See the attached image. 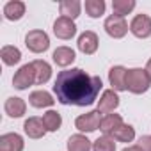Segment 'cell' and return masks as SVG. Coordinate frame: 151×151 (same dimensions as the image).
Masks as SVG:
<instances>
[{
    "mask_svg": "<svg viewBox=\"0 0 151 151\" xmlns=\"http://www.w3.org/2000/svg\"><path fill=\"white\" fill-rule=\"evenodd\" d=\"M101 78L87 75L80 68L60 71L53 84V93L62 105H93L101 91Z\"/></svg>",
    "mask_w": 151,
    "mask_h": 151,
    "instance_id": "cell-1",
    "label": "cell"
},
{
    "mask_svg": "<svg viewBox=\"0 0 151 151\" xmlns=\"http://www.w3.org/2000/svg\"><path fill=\"white\" fill-rule=\"evenodd\" d=\"M151 86V77L149 73L142 68H133L128 69L126 73V89L133 94H142L149 89Z\"/></svg>",
    "mask_w": 151,
    "mask_h": 151,
    "instance_id": "cell-2",
    "label": "cell"
},
{
    "mask_svg": "<svg viewBox=\"0 0 151 151\" xmlns=\"http://www.w3.org/2000/svg\"><path fill=\"white\" fill-rule=\"evenodd\" d=\"M25 45L30 52L34 53H43L48 50L50 46V39H48V34L45 30H30L27 36H25Z\"/></svg>",
    "mask_w": 151,
    "mask_h": 151,
    "instance_id": "cell-3",
    "label": "cell"
},
{
    "mask_svg": "<svg viewBox=\"0 0 151 151\" xmlns=\"http://www.w3.org/2000/svg\"><path fill=\"white\" fill-rule=\"evenodd\" d=\"M36 84V71H34V66L32 62L29 64H23L16 73H14V78H13V86L20 91L27 89L29 86Z\"/></svg>",
    "mask_w": 151,
    "mask_h": 151,
    "instance_id": "cell-4",
    "label": "cell"
},
{
    "mask_svg": "<svg viewBox=\"0 0 151 151\" xmlns=\"http://www.w3.org/2000/svg\"><path fill=\"white\" fill-rule=\"evenodd\" d=\"M105 30H107V34L110 36V37H114V39H119V37H124L126 36V32H128V23H126V20L123 18V16H119V14H110L107 20H105Z\"/></svg>",
    "mask_w": 151,
    "mask_h": 151,
    "instance_id": "cell-5",
    "label": "cell"
},
{
    "mask_svg": "<svg viewBox=\"0 0 151 151\" xmlns=\"http://www.w3.org/2000/svg\"><path fill=\"white\" fill-rule=\"evenodd\" d=\"M130 32L139 39L149 37L151 36V18L147 14H137L130 22Z\"/></svg>",
    "mask_w": 151,
    "mask_h": 151,
    "instance_id": "cell-6",
    "label": "cell"
},
{
    "mask_svg": "<svg viewBox=\"0 0 151 151\" xmlns=\"http://www.w3.org/2000/svg\"><path fill=\"white\" fill-rule=\"evenodd\" d=\"M100 110H93V112H87V114H82L75 119V126H77L80 132H94L100 128V123H101V117H100Z\"/></svg>",
    "mask_w": 151,
    "mask_h": 151,
    "instance_id": "cell-7",
    "label": "cell"
},
{
    "mask_svg": "<svg viewBox=\"0 0 151 151\" xmlns=\"http://www.w3.org/2000/svg\"><path fill=\"white\" fill-rule=\"evenodd\" d=\"M53 34L59 37V39H71L75 34H77V25H75L73 20L69 18H57L55 23H53Z\"/></svg>",
    "mask_w": 151,
    "mask_h": 151,
    "instance_id": "cell-8",
    "label": "cell"
},
{
    "mask_svg": "<svg viewBox=\"0 0 151 151\" xmlns=\"http://www.w3.org/2000/svg\"><path fill=\"white\" fill-rule=\"evenodd\" d=\"M77 45H78V50H80L82 53L91 55V53H94V52L98 50L100 41H98V36H96L93 30H86L84 34H80Z\"/></svg>",
    "mask_w": 151,
    "mask_h": 151,
    "instance_id": "cell-9",
    "label": "cell"
},
{
    "mask_svg": "<svg viewBox=\"0 0 151 151\" xmlns=\"http://www.w3.org/2000/svg\"><path fill=\"white\" fill-rule=\"evenodd\" d=\"M117 105H119V96L116 94L114 89H109L101 94V98L98 101V110L101 114H110L117 109Z\"/></svg>",
    "mask_w": 151,
    "mask_h": 151,
    "instance_id": "cell-10",
    "label": "cell"
},
{
    "mask_svg": "<svg viewBox=\"0 0 151 151\" xmlns=\"http://www.w3.org/2000/svg\"><path fill=\"white\" fill-rule=\"evenodd\" d=\"M126 73L128 69L123 66H114L109 71V80L114 91H126Z\"/></svg>",
    "mask_w": 151,
    "mask_h": 151,
    "instance_id": "cell-11",
    "label": "cell"
},
{
    "mask_svg": "<svg viewBox=\"0 0 151 151\" xmlns=\"http://www.w3.org/2000/svg\"><path fill=\"white\" fill-rule=\"evenodd\" d=\"M0 151H23V139L18 133H4L0 137Z\"/></svg>",
    "mask_w": 151,
    "mask_h": 151,
    "instance_id": "cell-12",
    "label": "cell"
},
{
    "mask_svg": "<svg viewBox=\"0 0 151 151\" xmlns=\"http://www.w3.org/2000/svg\"><path fill=\"white\" fill-rule=\"evenodd\" d=\"M23 130H25V133L30 139H41L46 133V128L43 124V119H39V117H29L25 121V124H23Z\"/></svg>",
    "mask_w": 151,
    "mask_h": 151,
    "instance_id": "cell-13",
    "label": "cell"
},
{
    "mask_svg": "<svg viewBox=\"0 0 151 151\" xmlns=\"http://www.w3.org/2000/svg\"><path fill=\"white\" fill-rule=\"evenodd\" d=\"M4 110H6V114L9 117H22L25 114V110H27V105H25V101L22 98L13 96V98H7V101L4 105Z\"/></svg>",
    "mask_w": 151,
    "mask_h": 151,
    "instance_id": "cell-14",
    "label": "cell"
},
{
    "mask_svg": "<svg viewBox=\"0 0 151 151\" xmlns=\"http://www.w3.org/2000/svg\"><path fill=\"white\" fill-rule=\"evenodd\" d=\"M32 66H34V71H36V84L37 86L46 84L50 80V77H52V68H50V64L46 60L37 59V60L32 62Z\"/></svg>",
    "mask_w": 151,
    "mask_h": 151,
    "instance_id": "cell-15",
    "label": "cell"
},
{
    "mask_svg": "<svg viewBox=\"0 0 151 151\" xmlns=\"http://www.w3.org/2000/svg\"><path fill=\"white\" fill-rule=\"evenodd\" d=\"M52 57H53V62H55L57 66L66 68V66L73 64V60H75V52H73L69 46H59V48L53 52Z\"/></svg>",
    "mask_w": 151,
    "mask_h": 151,
    "instance_id": "cell-16",
    "label": "cell"
},
{
    "mask_svg": "<svg viewBox=\"0 0 151 151\" xmlns=\"http://www.w3.org/2000/svg\"><path fill=\"white\" fill-rule=\"evenodd\" d=\"M23 14H25V4L20 2V0H11V2L4 6V16L11 22L20 20Z\"/></svg>",
    "mask_w": 151,
    "mask_h": 151,
    "instance_id": "cell-17",
    "label": "cell"
},
{
    "mask_svg": "<svg viewBox=\"0 0 151 151\" xmlns=\"http://www.w3.org/2000/svg\"><path fill=\"white\" fill-rule=\"evenodd\" d=\"M91 149H93V144L86 135L77 133L68 139V151H91Z\"/></svg>",
    "mask_w": 151,
    "mask_h": 151,
    "instance_id": "cell-18",
    "label": "cell"
},
{
    "mask_svg": "<svg viewBox=\"0 0 151 151\" xmlns=\"http://www.w3.org/2000/svg\"><path fill=\"white\" fill-rule=\"evenodd\" d=\"M59 9H60V14L64 18H69V20H75L78 14H80V9H82V4L78 0H62L59 4Z\"/></svg>",
    "mask_w": 151,
    "mask_h": 151,
    "instance_id": "cell-19",
    "label": "cell"
},
{
    "mask_svg": "<svg viewBox=\"0 0 151 151\" xmlns=\"http://www.w3.org/2000/svg\"><path fill=\"white\" fill-rule=\"evenodd\" d=\"M29 101H30V105L36 107V109L52 107V105L55 103V100L52 98V94L46 93V91H34V93L29 96Z\"/></svg>",
    "mask_w": 151,
    "mask_h": 151,
    "instance_id": "cell-20",
    "label": "cell"
},
{
    "mask_svg": "<svg viewBox=\"0 0 151 151\" xmlns=\"http://www.w3.org/2000/svg\"><path fill=\"white\" fill-rule=\"evenodd\" d=\"M121 124H123V119H121L119 114H107V116L101 119V123H100V130H101L105 135H110V133H112L114 130H117Z\"/></svg>",
    "mask_w": 151,
    "mask_h": 151,
    "instance_id": "cell-21",
    "label": "cell"
},
{
    "mask_svg": "<svg viewBox=\"0 0 151 151\" xmlns=\"http://www.w3.org/2000/svg\"><path fill=\"white\" fill-rule=\"evenodd\" d=\"M0 57H2L4 64H7V66H14V64L20 62V59H22V52H20L16 46L7 45V46H4L2 50H0Z\"/></svg>",
    "mask_w": 151,
    "mask_h": 151,
    "instance_id": "cell-22",
    "label": "cell"
},
{
    "mask_svg": "<svg viewBox=\"0 0 151 151\" xmlns=\"http://www.w3.org/2000/svg\"><path fill=\"white\" fill-rule=\"evenodd\" d=\"M43 124L46 128V132H57L62 124V117L59 112L55 110H48L45 116H43Z\"/></svg>",
    "mask_w": 151,
    "mask_h": 151,
    "instance_id": "cell-23",
    "label": "cell"
},
{
    "mask_svg": "<svg viewBox=\"0 0 151 151\" xmlns=\"http://www.w3.org/2000/svg\"><path fill=\"white\" fill-rule=\"evenodd\" d=\"M112 139H116V140H119V142H132L133 139H135V130H133V126H130V124H121L117 130H114L112 133Z\"/></svg>",
    "mask_w": 151,
    "mask_h": 151,
    "instance_id": "cell-24",
    "label": "cell"
},
{
    "mask_svg": "<svg viewBox=\"0 0 151 151\" xmlns=\"http://www.w3.org/2000/svg\"><path fill=\"white\" fill-rule=\"evenodd\" d=\"M84 7H86V13L91 16V18H100L103 13H105V2L103 0H86V4H84Z\"/></svg>",
    "mask_w": 151,
    "mask_h": 151,
    "instance_id": "cell-25",
    "label": "cell"
},
{
    "mask_svg": "<svg viewBox=\"0 0 151 151\" xmlns=\"http://www.w3.org/2000/svg\"><path fill=\"white\" fill-rule=\"evenodd\" d=\"M93 151H116V142L110 135L98 137L93 142Z\"/></svg>",
    "mask_w": 151,
    "mask_h": 151,
    "instance_id": "cell-26",
    "label": "cell"
},
{
    "mask_svg": "<svg viewBox=\"0 0 151 151\" xmlns=\"http://www.w3.org/2000/svg\"><path fill=\"white\" fill-rule=\"evenodd\" d=\"M112 9H114V14H119L124 18V14H128L135 9V2L133 0H114Z\"/></svg>",
    "mask_w": 151,
    "mask_h": 151,
    "instance_id": "cell-27",
    "label": "cell"
},
{
    "mask_svg": "<svg viewBox=\"0 0 151 151\" xmlns=\"http://www.w3.org/2000/svg\"><path fill=\"white\" fill-rule=\"evenodd\" d=\"M137 146H139L142 151H151V135H142Z\"/></svg>",
    "mask_w": 151,
    "mask_h": 151,
    "instance_id": "cell-28",
    "label": "cell"
},
{
    "mask_svg": "<svg viewBox=\"0 0 151 151\" xmlns=\"http://www.w3.org/2000/svg\"><path fill=\"white\" fill-rule=\"evenodd\" d=\"M123 151H142L139 146H128V147H124Z\"/></svg>",
    "mask_w": 151,
    "mask_h": 151,
    "instance_id": "cell-29",
    "label": "cell"
},
{
    "mask_svg": "<svg viewBox=\"0 0 151 151\" xmlns=\"http://www.w3.org/2000/svg\"><path fill=\"white\" fill-rule=\"evenodd\" d=\"M146 71L149 73V77H151V59L147 60V64H146Z\"/></svg>",
    "mask_w": 151,
    "mask_h": 151,
    "instance_id": "cell-30",
    "label": "cell"
}]
</instances>
